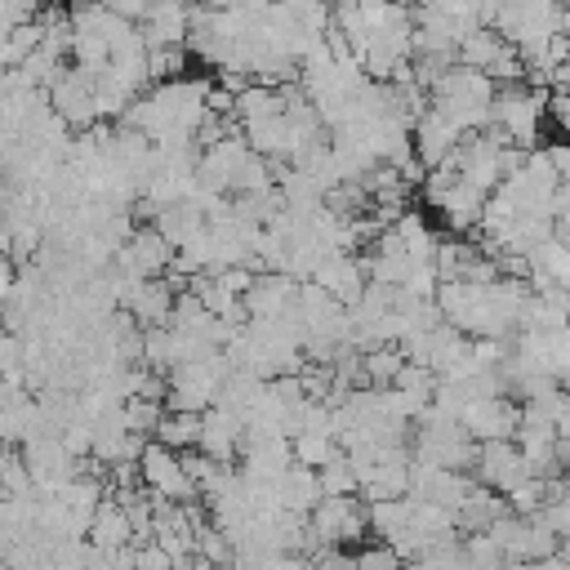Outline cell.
<instances>
[{"label": "cell", "mask_w": 570, "mask_h": 570, "mask_svg": "<svg viewBox=\"0 0 570 570\" xmlns=\"http://www.w3.org/2000/svg\"><path fill=\"white\" fill-rule=\"evenodd\" d=\"M321 494L325 499H352L361 485H356V472H352V459H347V450H338L321 472Z\"/></svg>", "instance_id": "obj_12"}, {"label": "cell", "mask_w": 570, "mask_h": 570, "mask_svg": "<svg viewBox=\"0 0 570 570\" xmlns=\"http://www.w3.org/2000/svg\"><path fill=\"white\" fill-rule=\"evenodd\" d=\"M289 450H294V463L298 468H312V472H321L343 445L334 441V436H312V432H303V436H294L289 441Z\"/></svg>", "instance_id": "obj_14"}, {"label": "cell", "mask_w": 570, "mask_h": 570, "mask_svg": "<svg viewBox=\"0 0 570 570\" xmlns=\"http://www.w3.org/2000/svg\"><path fill=\"white\" fill-rule=\"evenodd\" d=\"M120 414H125V428L134 432V436H156V428L165 423V401H142V396H129L125 405H120Z\"/></svg>", "instance_id": "obj_13"}, {"label": "cell", "mask_w": 570, "mask_h": 570, "mask_svg": "<svg viewBox=\"0 0 570 570\" xmlns=\"http://www.w3.org/2000/svg\"><path fill=\"white\" fill-rule=\"evenodd\" d=\"M165 450H196L200 445V414H165V423L156 428V436Z\"/></svg>", "instance_id": "obj_11"}, {"label": "cell", "mask_w": 570, "mask_h": 570, "mask_svg": "<svg viewBox=\"0 0 570 570\" xmlns=\"http://www.w3.org/2000/svg\"><path fill=\"white\" fill-rule=\"evenodd\" d=\"M472 472H476V481H481L485 490H494V494H512V490L530 476V468H525L517 441L476 445V468H472Z\"/></svg>", "instance_id": "obj_3"}, {"label": "cell", "mask_w": 570, "mask_h": 570, "mask_svg": "<svg viewBox=\"0 0 570 570\" xmlns=\"http://www.w3.org/2000/svg\"><path fill=\"white\" fill-rule=\"evenodd\" d=\"M338 307H356L361 303V294H365V267H361V258H352V254H330L321 267H316V276H312Z\"/></svg>", "instance_id": "obj_5"}, {"label": "cell", "mask_w": 570, "mask_h": 570, "mask_svg": "<svg viewBox=\"0 0 570 570\" xmlns=\"http://www.w3.org/2000/svg\"><path fill=\"white\" fill-rule=\"evenodd\" d=\"M521 428V405H512L508 396H490V401H468L463 410V432L476 441V445H490V441H512Z\"/></svg>", "instance_id": "obj_2"}, {"label": "cell", "mask_w": 570, "mask_h": 570, "mask_svg": "<svg viewBox=\"0 0 570 570\" xmlns=\"http://www.w3.org/2000/svg\"><path fill=\"white\" fill-rule=\"evenodd\" d=\"M138 472H142V490H151L156 499H169V503H191V499H200V490H196L191 476L183 472V454L165 450L160 441H147L142 459H138Z\"/></svg>", "instance_id": "obj_1"}, {"label": "cell", "mask_w": 570, "mask_h": 570, "mask_svg": "<svg viewBox=\"0 0 570 570\" xmlns=\"http://www.w3.org/2000/svg\"><path fill=\"white\" fill-rule=\"evenodd\" d=\"M485 200H490L485 191H476L472 183H463V178H459V183H454L450 191H441L432 205H436V209L450 218V227H472V223H481Z\"/></svg>", "instance_id": "obj_8"}, {"label": "cell", "mask_w": 570, "mask_h": 570, "mask_svg": "<svg viewBox=\"0 0 570 570\" xmlns=\"http://www.w3.org/2000/svg\"><path fill=\"white\" fill-rule=\"evenodd\" d=\"M272 116H285V98H281V89L249 85V89L236 98V120H240V125H258V120H272Z\"/></svg>", "instance_id": "obj_10"}, {"label": "cell", "mask_w": 570, "mask_h": 570, "mask_svg": "<svg viewBox=\"0 0 570 570\" xmlns=\"http://www.w3.org/2000/svg\"><path fill=\"white\" fill-rule=\"evenodd\" d=\"M548 160H552V169H557V183L570 191V142H552V147H548Z\"/></svg>", "instance_id": "obj_16"}, {"label": "cell", "mask_w": 570, "mask_h": 570, "mask_svg": "<svg viewBox=\"0 0 570 570\" xmlns=\"http://www.w3.org/2000/svg\"><path fill=\"white\" fill-rule=\"evenodd\" d=\"M321 499H325V494H321V476H316L312 468H298V463H294V468L276 481V503H281V512L312 517Z\"/></svg>", "instance_id": "obj_6"}, {"label": "cell", "mask_w": 570, "mask_h": 570, "mask_svg": "<svg viewBox=\"0 0 570 570\" xmlns=\"http://www.w3.org/2000/svg\"><path fill=\"white\" fill-rule=\"evenodd\" d=\"M89 543L102 548V552H116V548H129V543H134L129 512H125L116 499H102V503H98L94 525H89Z\"/></svg>", "instance_id": "obj_7"}, {"label": "cell", "mask_w": 570, "mask_h": 570, "mask_svg": "<svg viewBox=\"0 0 570 570\" xmlns=\"http://www.w3.org/2000/svg\"><path fill=\"white\" fill-rule=\"evenodd\" d=\"M134 566H138V570H174V557H169L160 543H147V548L134 552Z\"/></svg>", "instance_id": "obj_15"}, {"label": "cell", "mask_w": 570, "mask_h": 570, "mask_svg": "<svg viewBox=\"0 0 570 570\" xmlns=\"http://www.w3.org/2000/svg\"><path fill=\"white\" fill-rule=\"evenodd\" d=\"M361 365H365V387H392L405 370V352L396 343H383V347L361 352Z\"/></svg>", "instance_id": "obj_9"}, {"label": "cell", "mask_w": 570, "mask_h": 570, "mask_svg": "<svg viewBox=\"0 0 570 570\" xmlns=\"http://www.w3.org/2000/svg\"><path fill=\"white\" fill-rule=\"evenodd\" d=\"M240 441H245V419L240 414H232V410H223V405H214V410H205L200 414V454L205 459H214V463H232L236 459V450H240Z\"/></svg>", "instance_id": "obj_4"}]
</instances>
